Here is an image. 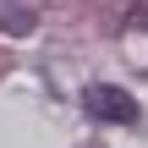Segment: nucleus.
<instances>
[{"label": "nucleus", "mask_w": 148, "mask_h": 148, "mask_svg": "<svg viewBox=\"0 0 148 148\" xmlns=\"http://www.w3.org/2000/svg\"><path fill=\"white\" fill-rule=\"evenodd\" d=\"M82 110H88L93 121H110V126H137V121H143L137 99H132L126 88H110V82H88V88H82Z\"/></svg>", "instance_id": "obj_1"}]
</instances>
